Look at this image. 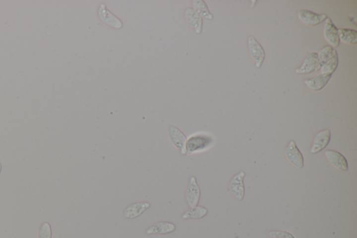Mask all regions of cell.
<instances>
[{
    "mask_svg": "<svg viewBox=\"0 0 357 238\" xmlns=\"http://www.w3.org/2000/svg\"><path fill=\"white\" fill-rule=\"evenodd\" d=\"M213 143L212 137L204 134L193 135L186 142V153L200 152L209 148Z\"/></svg>",
    "mask_w": 357,
    "mask_h": 238,
    "instance_id": "obj_1",
    "label": "cell"
},
{
    "mask_svg": "<svg viewBox=\"0 0 357 238\" xmlns=\"http://www.w3.org/2000/svg\"><path fill=\"white\" fill-rule=\"evenodd\" d=\"M248 45L250 56L255 61V67L260 68L265 59V52L263 48L254 37H248Z\"/></svg>",
    "mask_w": 357,
    "mask_h": 238,
    "instance_id": "obj_2",
    "label": "cell"
},
{
    "mask_svg": "<svg viewBox=\"0 0 357 238\" xmlns=\"http://www.w3.org/2000/svg\"><path fill=\"white\" fill-rule=\"evenodd\" d=\"M245 176L243 171L238 173L230 183V191L238 201H242L245 196V186L243 179Z\"/></svg>",
    "mask_w": 357,
    "mask_h": 238,
    "instance_id": "obj_3",
    "label": "cell"
},
{
    "mask_svg": "<svg viewBox=\"0 0 357 238\" xmlns=\"http://www.w3.org/2000/svg\"><path fill=\"white\" fill-rule=\"evenodd\" d=\"M320 68L318 56L317 53H311L305 58L301 66L296 68L295 72L298 74H308Z\"/></svg>",
    "mask_w": 357,
    "mask_h": 238,
    "instance_id": "obj_4",
    "label": "cell"
},
{
    "mask_svg": "<svg viewBox=\"0 0 357 238\" xmlns=\"http://www.w3.org/2000/svg\"><path fill=\"white\" fill-rule=\"evenodd\" d=\"M286 155L288 160L295 167L298 169H303L304 167L303 155L297 146L294 140H291L288 144L286 150Z\"/></svg>",
    "mask_w": 357,
    "mask_h": 238,
    "instance_id": "obj_5",
    "label": "cell"
},
{
    "mask_svg": "<svg viewBox=\"0 0 357 238\" xmlns=\"http://www.w3.org/2000/svg\"><path fill=\"white\" fill-rule=\"evenodd\" d=\"M298 19L302 23L309 26H315L320 25L327 19L326 14H317L309 10L303 9L298 12Z\"/></svg>",
    "mask_w": 357,
    "mask_h": 238,
    "instance_id": "obj_6",
    "label": "cell"
},
{
    "mask_svg": "<svg viewBox=\"0 0 357 238\" xmlns=\"http://www.w3.org/2000/svg\"><path fill=\"white\" fill-rule=\"evenodd\" d=\"M331 140V131L329 129L322 130L317 133L312 143L310 153L317 154L327 148Z\"/></svg>",
    "mask_w": 357,
    "mask_h": 238,
    "instance_id": "obj_7",
    "label": "cell"
},
{
    "mask_svg": "<svg viewBox=\"0 0 357 238\" xmlns=\"http://www.w3.org/2000/svg\"><path fill=\"white\" fill-rule=\"evenodd\" d=\"M168 133H169L170 138L174 144L175 146L177 147L183 155L186 154L187 138L182 131L171 125L168 127Z\"/></svg>",
    "mask_w": 357,
    "mask_h": 238,
    "instance_id": "obj_8",
    "label": "cell"
},
{
    "mask_svg": "<svg viewBox=\"0 0 357 238\" xmlns=\"http://www.w3.org/2000/svg\"><path fill=\"white\" fill-rule=\"evenodd\" d=\"M324 36L326 41L333 49L339 47L340 41L337 27L335 26L331 18H327L326 20L325 26L324 29Z\"/></svg>",
    "mask_w": 357,
    "mask_h": 238,
    "instance_id": "obj_9",
    "label": "cell"
},
{
    "mask_svg": "<svg viewBox=\"0 0 357 238\" xmlns=\"http://www.w3.org/2000/svg\"><path fill=\"white\" fill-rule=\"evenodd\" d=\"M99 16L105 24L108 25V26L113 27V28L120 29L123 26L122 22L118 17L113 14L106 8L105 4H101L100 7H99Z\"/></svg>",
    "mask_w": 357,
    "mask_h": 238,
    "instance_id": "obj_10",
    "label": "cell"
},
{
    "mask_svg": "<svg viewBox=\"0 0 357 238\" xmlns=\"http://www.w3.org/2000/svg\"><path fill=\"white\" fill-rule=\"evenodd\" d=\"M200 197V189L197 184L196 178H190L189 185L186 191V200L190 208L196 207Z\"/></svg>",
    "mask_w": 357,
    "mask_h": 238,
    "instance_id": "obj_11",
    "label": "cell"
},
{
    "mask_svg": "<svg viewBox=\"0 0 357 238\" xmlns=\"http://www.w3.org/2000/svg\"><path fill=\"white\" fill-rule=\"evenodd\" d=\"M324 155L327 157V160L339 170L347 171H348V161L346 157L337 151L335 150H327L324 152Z\"/></svg>",
    "mask_w": 357,
    "mask_h": 238,
    "instance_id": "obj_12",
    "label": "cell"
},
{
    "mask_svg": "<svg viewBox=\"0 0 357 238\" xmlns=\"http://www.w3.org/2000/svg\"><path fill=\"white\" fill-rule=\"evenodd\" d=\"M331 76L332 75L320 74L311 79L304 80V83L310 90L317 92L322 90L327 85L331 80Z\"/></svg>",
    "mask_w": 357,
    "mask_h": 238,
    "instance_id": "obj_13",
    "label": "cell"
},
{
    "mask_svg": "<svg viewBox=\"0 0 357 238\" xmlns=\"http://www.w3.org/2000/svg\"><path fill=\"white\" fill-rule=\"evenodd\" d=\"M150 203L147 202L133 203L124 210L123 216L125 218L128 219L137 218L150 208Z\"/></svg>",
    "mask_w": 357,
    "mask_h": 238,
    "instance_id": "obj_14",
    "label": "cell"
},
{
    "mask_svg": "<svg viewBox=\"0 0 357 238\" xmlns=\"http://www.w3.org/2000/svg\"><path fill=\"white\" fill-rule=\"evenodd\" d=\"M175 229H176V227L174 224L171 223V222H159V223L149 227L147 230V234L148 235L169 234L174 232Z\"/></svg>",
    "mask_w": 357,
    "mask_h": 238,
    "instance_id": "obj_15",
    "label": "cell"
},
{
    "mask_svg": "<svg viewBox=\"0 0 357 238\" xmlns=\"http://www.w3.org/2000/svg\"><path fill=\"white\" fill-rule=\"evenodd\" d=\"M340 42L345 44L354 45L357 44V32L350 29H338Z\"/></svg>",
    "mask_w": 357,
    "mask_h": 238,
    "instance_id": "obj_16",
    "label": "cell"
},
{
    "mask_svg": "<svg viewBox=\"0 0 357 238\" xmlns=\"http://www.w3.org/2000/svg\"><path fill=\"white\" fill-rule=\"evenodd\" d=\"M186 17L190 25L195 29L197 34H200L202 29V18L194 11L193 8H188L186 11Z\"/></svg>",
    "mask_w": 357,
    "mask_h": 238,
    "instance_id": "obj_17",
    "label": "cell"
},
{
    "mask_svg": "<svg viewBox=\"0 0 357 238\" xmlns=\"http://www.w3.org/2000/svg\"><path fill=\"white\" fill-rule=\"evenodd\" d=\"M338 66H339V56L338 53H336L329 60L320 66L321 74L332 75Z\"/></svg>",
    "mask_w": 357,
    "mask_h": 238,
    "instance_id": "obj_18",
    "label": "cell"
},
{
    "mask_svg": "<svg viewBox=\"0 0 357 238\" xmlns=\"http://www.w3.org/2000/svg\"><path fill=\"white\" fill-rule=\"evenodd\" d=\"M194 11L196 12L197 14L200 17H203L205 19L209 20H212L214 18L213 15L209 11L208 7L205 1L202 0H197L193 1Z\"/></svg>",
    "mask_w": 357,
    "mask_h": 238,
    "instance_id": "obj_19",
    "label": "cell"
},
{
    "mask_svg": "<svg viewBox=\"0 0 357 238\" xmlns=\"http://www.w3.org/2000/svg\"><path fill=\"white\" fill-rule=\"evenodd\" d=\"M208 213V210L204 207L196 206L190 209L182 215L183 219H200L203 218Z\"/></svg>",
    "mask_w": 357,
    "mask_h": 238,
    "instance_id": "obj_20",
    "label": "cell"
},
{
    "mask_svg": "<svg viewBox=\"0 0 357 238\" xmlns=\"http://www.w3.org/2000/svg\"><path fill=\"white\" fill-rule=\"evenodd\" d=\"M336 53H337L336 50L333 49L330 46H324L323 49H321L320 52L317 53L320 66L325 64Z\"/></svg>",
    "mask_w": 357,
    "mask_h": 238,
    "instance_id": "obj_21",
    "label": "cell"
},
{
    "mask_svg": "<svg viewBox=\"0 0 357 238\" xmlns=\"http://www.w3.org/2000/svg\"><path fill=\"white\" fill-rule=\"evenodd\" d=\"M52 227L49 222H44L39 229L38 238H52Z\"/></svg>",
    "mask_w": 357,
    "mask_h": 238,
    "instance_id": "obj_22",
    "label": "cell"
},
{
    "mask_svg": "<svg viewBox=\"0 0 357 238\" xmlns=\"http://www.w3.org/2000/svg\"><path fill=\"white\" fill-rule=\"evenodd\" d=\"M269 235L271 238H295L293 234L286 231H270Z\"/></svg>",
    "mask_w": 357,
    "mask_h": 238,
    "instance_id": "obj_23",
    "label": "cell"
},
{
    "mask_svg": "<svg viewBox=\"0 0 357 238\" xmlns=\"http://www.w3.org/2000/svg\"><path fill=\"white\" fill-rule=\"evenodd\" d=\"M1 170H2V165H1V164H0V174H1Z\"/></svg>",
    "mask_w": 357,
    "mask_h": 238,
    "instance_id": "obj_24",
    "label": "cell"
}]
</instances>
